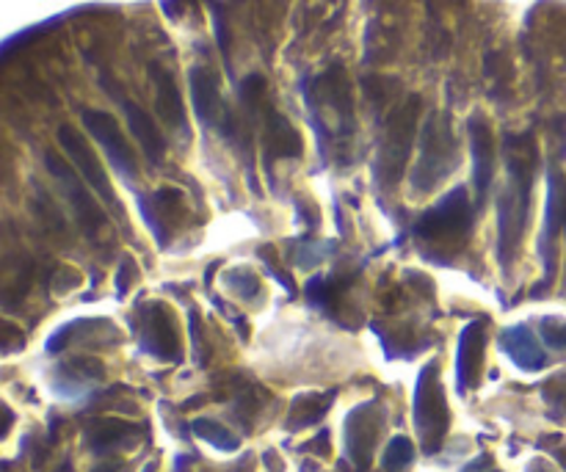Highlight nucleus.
<instances>
[{
	"label": "nucleus",
	"mask_w": 566,
	"mask_h": 472,
	"mask_svg": "<svg viewBox=\"0 0 566 472\" xmlns=\"http://www.w3.org/2000/svg\"><path fill=\"white\" fill-rule=\"evenodd\" d=\"M472 227L470 194L465 189H454L434 207L423 213L414 225V235L434 246H459Z\"/></svg>",
	"instance_id": "obj_6"
},
{
	"label": "nucleus",
	"mask_w": 566,
	"mask_h": 472,
	"mask_svg": "<svg viewBox=\"0 0 566 472\" xmlns=\"http://www.w3.org/2000/svg\"><path fill=\"white\" fill-rule=\"evenodd\" d=\"M528 472H547V470H544V467L539 464V461H537V464H531V467H528Z\"/></svg>",
	"instance_id": "obj_30"
},
{
	"label": "nucleus",
	"mask_w": 566,
	"mask_h": 472,
	"mask_svg": "<svg viewBox=\"0 0 566 472\" xmlns=\"http://www.w3.org/2000/svg\"><path fill=\"white\" fill-rule=\"evenodd\" d=\"M461 472H490V459H486V456H481V459H475L472 464H467Z\"/></svg>",
	"instance_id": "obj_28"
},
{
	"label": "nucleus",
	"mask_w": 566,
	"mask_h": 472,
	"mask_svg": "<svg viewBox=\"0 0 566 472\" xmlns=\"http://www.w3.org/2000/svg\"><path fill=\"white\" fill-rule=\"evenodd\" d=\"M304 100H308L310 117L324 142H332V138L348 142L342 136L354 133V95H351V81L340 64L313 77L304 86Z\"/></svg>",
	"instance_id": "obj_2"
},
{
	"label": "nucleus",
	"mask_w": 566,
	"mask_h": 472,
	"mask_svg": "<svg viewBox=\"0 0 566 472\" xmlns=\"http://www.w3.org/2000/svg\"><path fill=\"white\" fill-rule=\"evenodd\" d=\"M501 342H503V349L508 351V356H511V362L519 367V371L537 373V371H542L544 365H547V356H544L542 346H539V340L533 337V331L528 329L526 324L508 326V329L503 331Z\"/></svg>",
	"instance_id": "obj_18"
},
{
	"label": "nucleus",
	"mask_w": 566,
	"mask_h": 472,
	"mask_svg": "<svg viewBox=\"0 0 566 472\" xmlns=\"http://www.w3.org/2000/svg\"><path fill=\"white\" fill-rule=\"evenodd\" d=\"M122 108L124 117H128L130 133H133V138L139 142V147L144 149V155H147L153 164H160V160L166 158V138L164 133H160L158 124H155V119L133 100H122Z\"/></svg>",
	"instance_id": "obj_19"
},
{
	"label": "nucleus",
	"mask_w": 566,
	"mask_h": 472,
	"mask_svg": "<svg viewBox=\"0 0 566 472\" xmlns=\"http://www.w3.org/2000/svg\"><path fill=\"white\" fill-rule=\"evenodd\" d=\"M56 472H72V464H70V461H67V464H61Z\"/></svg>",
	"instance_id": "obj_31"
},
{
	"label": "nucleus",
	"mask_w": 566,
	"mask_h": 472,
	"mask_svg": "<svg viewBox=\"0 0 566 472\" xmlns=\"http://www.w3.org/2000/svg\"><path fill=\"white\" fill-rule=\"evenodd\" d=\"M142 472H155V464H147Z\"/></svg>",
	"instance_id": "obj_32"
},
{
	"label": "nucleus",
	"mask_w": 566,
	"mask_h": 472,
	"mask_svg": "<svg viewBox=\"0 0 566 472\" xmlns=\"http://www.w3.org/2000/svg\"><path fill=\"white\" fill-rule=\"evenodd\" d=\"M59 144H61V149H64L67 158H70V164L77 169V174L86 180V185H89V189L95 191V194L100 196V199L106 202L113 213H117V216H122V205H119L117 191L111 189V180H108L106 169H103V164L97 160V155L92 153L89 142H86V138H83L81 133L72 128V124H61Z\"/></svg>",
	"instance_id": "obj_9"
},
{
	"label": "nucleus",
	"mask_w": 566,
	"mask_h": 472,
	"mask_svg": "<svg viewBox=\"0 0 566 472\" xmlns=\"http://www.w3.org/2000/svg\"><path fill=\"white\" fill-rule=\"evenodd\" d=\"M539 331H542V340L547 342L553 351H566V320L555 318V315H547L539 324Z\"/></svg>",
	"instance_id": "obj_25"
},
{
	"label": "nucleus",
	"mask_w": 566,
	"mask_h": 472,
	"mask_svg": "<svg viewBox=\"0 0 566 472\" xmlns=\"http://www.w3.org/2000/svg\"><path fill=\"white\" fill-rule=\"evenodd\" d=\"M45 166H48L50 174L59 180L61 191H64L67 202H70L72 213H75V219L77 225L83 227V232H86L89 238L100 235V232L108 227L106 213H103V207L92 199L89 185H86V180L77 174L75 166L67 164V160L61 158L59 153H53V149H45Z\"/></svg>",
	"instance_id": "obj_7"
},
{
	"label": "nucleus",
	"mask_w": 566,
	"mask_h": 472,
	"mask_svg": "<svg viewBox=\"0 0 566 472\" xmlns=\"http://www.w3.org/2000/svg\"><path fill=\"white\" fill-rule=\"evenodd\" d=\"M149 81H153L155 89V111L160 113L171 131H180L183 136H189V119H185V106L183 95H180V86L174 81L169 70L164 64H149Z\"/></svg>",
	"instance_id": "obj_13"
},
{
	"label": "nucleus",
	"mask_w": 566,
	"mask_h": 472,
	"mask_svg": "<svg viewBox=\"0 0 566 472\" xmlns=\"http://www.w3.org/2000/svg\"><path fill=\"white\" fill-rule=\"evenodd\" d=\"M139 434H142L139 425L124 423V420H95L86 428V448L97 456L111 453V450L119 448H133Z\"/></svg>",
	"instance_id": "obj_17"
},
{
	"label": "nucleus",
	"mask_w": 566,
	"mask_h": 472,
	"mask_svg": "<svg viewBox=\"0 0 566 472\" xmlns=\"http://www.w3.org/2000/svg\"><path fill=\"white\" fill-rule=\"evenodd\" d=\"M183 202V194L178 189H160L155 194L142 196L139 207H142V216L147 219L149 230H153L155 241L160 246H169L171 232L178 230V221L171 219L169 210H178V205Z\"/></svg>",
	"instance_id": "obj_14"
},
{
	"label": "nucleus",
	"mask_w": 566,
	"mask_h": 472,
	"mask_svg": "<svg viewBox=\"0 0 566 472\" xmlns=\"http://www.w3.org/2000/svg\"><path fill=\"white\" fill-rule=\"evenodd\" d=\"M225 285L236 295H243V299H257L260 293V279L249 268H232V271H227Z\"/></svg>",
	"instance_id": "obj_24"
},
{
	"label": "nucleus",
	"mask_w": 566,
	"mask_h": 472,
	"mask_svg": "<svg viewBox=\"0 0 566 472\" xmlns=\"http://www.w3.org/2000/svg\"><path fill=\"white\" fill-rule=\"evenodd\" d=\"M420 108H423V100H420L418 95H409L401 106L393 108V113H389L387 122H384L376 166H373V174H376L378 185H382L384 191L396 189L404 169H407L414 138H418Z\"/></svg>",
	"instance_id": "obj_4"
},
{
	"label": "nucleus",
	"mask_w": 566,
	"mask_h": 472,
	"mask_svg": "<svg viewBox=\"0 0 566 472\" xmlns=\"http://www.w3.org/2000/svg\"><path fill=\"white\" fill-rule=\"evenodd\" d=\"M136 271V266H133V261H122V268H119V277H117V290H119V295L124 293V290H128V277L130 274Z\"/></svg>",
	"instance_id": "obj_27"
},
{
	"label": "nucleus",
	"mask_w": 566,
	"mask_h": 472,
	"mask_svg": "<svg viewBox=\"0 0 566 472\" xmlns=\"http://www.w3.org/2000/svg\"><path fill=\"white\" fill-rule=\"evenodd\" d=\"M506 153V183L497 194V257L506 268L526 238L531 219L533 171H537V138L531 131L508 133L503 142Z\"/></svg>",
	"instance_id": "obj_1"
},
{
	"label": "nucleus",
	"mask_w": 566,
	"mask_h": 472,
	"mask_svg": "<svg viewBox=\"0 0 566 472\" xmlns=\"http://www.w3.org/2000/svg\"><path fill=\"white\" fill-rule=\"evenodd\" d=\"M412 459H414L412 443H409L407 437H396L393 443H389V448L384 450L382 467L387 472H401L412 464Z\"/></svg>",
	"instance_id": "obj_23"
},
{
	"label": "nucleus",
	"mask_w": 566,
	"mask_h": 472,
	"mask_svg": "<svg viewBox=\"0 0 566 472\" xmlns=\"http://www.w3.org/2000/svg\"><path fill=\"white\" fill-rule=\"evenodd\" d=\"M67 373H75V378L81 382H89V378H103L106 376V367L100 360H86V356H75L64 365Z\"/></svg>",
	"instance_id": "obj_26"
},
{
	"label": "nucleus",
	"mask_w": 566,
	"mask_h": 472,
	"mask_svg": "<svg viewBox=\"0 0 566 472\" xmlns=\"http://www.w3.org/2000/svg\"><path fill=\"white\" fill-rule=\"evenodd\" d=\"M332 396H304L296 398L290 409V428H304L310 423H318L329 409Z\"/></svg>",
	"instance_id": "obj_21"
},
{
	"label": "nucleus",
	"mask_w": 566,
	"mask_h": 472,
	"mask_svg": "<svg viewBox=\"0 0 566 472\" xmlns=\"http://www.w3.org/2000/svg\"><path fill=\"white\" fill-rule=\"evenodd\" d=\"M459 166V138L454 133L450 113L434 111L420 128L418 164L412 169V191L429 194L448 180Z\"/></svg>",
	"instance_id": "obj_3"
},
{
	"label": "nucleus",
	"mask_w": 566,
	"mask_h": 472,
	"mask_svg": "<svg viewBox=\"0 0 566 472\" xmlns=\"http://www.w3.org/2000/svg\"><path fill=\"white\" fill-rule=\"evenodd\" d=\"M194 434L200 439H205V443H210L213 448L219 450H238V437L230 432V428H225L221 423H216V420H207V417H200L194 420Z\"/></svg>",
	"instance_id": "obj_22"
},
{
	"label": "nucleus",
	"mask_w": 566,
	"mask_h": 472,
	"mask_svg": "<svg viewBox=\"0 0 566 472\" xmlns=\"http://www.w3.org/2000/svg\"><path fill=\"white\" fill-rule=\"evenodd\" d=\"M119 470V464H103V467H97L95 472H117Z\"/></svg>",
	"instance_id": "obj_29"
},
{
	"label": "nucleus",
	"mask_w": 566,
	"mask_h": 472,
	"mask_svg": "<svg viewBox=\"0 0 566 472\" xmlns=\"http://www.w3.org/2000/svg\"><path fill=\"white\" fill-rule=\"evenodd\" d=\"M142 342L144 349L153 356H158V360H180V331L174 318H171L169 307H164V304H149L147 313H144Z\"/></svg>",
	"instance_id": "obj_12"
},
{
	"label": "nucleus",
	"mask_w": 566,
	"mask_h": 472,
	"mask_svg": "<svg viewBox=\"0 0 566 472\" xmlns=\"http://www.w3.org/2000/svg\"><path fill=\"white\" fill-rule=\"evenodd\" d=\"M467 136H470L472 149V185H475L478 205H481L492 185V174H495V142H492L490 122L481 113H472L467 122Z\"/></svg>",
	"instance_id": "obj_11"
},
{
	"label": "nucleus",
	"mask_w": 566,
	"mask_h": 472,
	"mask_svg": "<svg viewBox=\"0 0 566 472\" xmlns=\"http://www.w3.org/2000/svg\"><path fill=\"white\" fill-rule=\"evenodd\" d=\"M486 331L484 320H472L461 329L459 337V362H456V376H459V392H467L478 382L481 362H484Z\"/></svg>",
	"instance_id": "obj_15"
},
{
	"label": "nucleus",
	"mask_w": 566,
	"mask_h": 472,
	"mask_svg": "<svg viewBox=\"0 0 566 472\" xmlns=\"http://www.w3.org/2000/svg\"><path fill=\"white\" fill-rule=\"evenodd\" d=\"M437 373V362H429L420 371L418 387H414V428L420 434L423 453H437L443 448L450 425L448 401H445V390Z\"/></svg>",
	"instance_id": "obj_5"
},
{
	"label": "nucleus",
	"mask_w": 566,
	"mask_h": 472,
	"mask_svg": "<svg viewBox=\"0 0 566 472\" xmlns=\"http://www.w3.org/2000/svg\"><path fill=\"white\" fill-rule=\"evenodd\" d=\"M376 407L373 403H362L357 412H351L348 417V428H346V439H348V453L351 459L360 464V470H365L368 461H371V450L376 445L378 432H382V425L376 420Z\"/></svg>",
	"instance_id": "obj_16"
},
{
	"label": "nucleus",
	"mask_w": 566,
	"mask_h": 472,
	"mask_svg": "<svg viewBox=\"0 0 566 472\" xmlns=\"http://www.w3.org/2000/svg\"><path fill=\"white\" fill-rule=\"evenodd\" d=\"M191 83V100H194L196 119H200L205 128H219V131L232 133V122L225 111V100H221L219 77L213 75L207 66H194L189 75Z\"/></svg>",
	"instance_id": "obj_10"
},
{
	"label": "nucleus",
	"mask_w": 566,
	"mask_h": 472,
	"mask_svg": "<svg viewBox=\"0 0 566 472\" xmlns=\"http://www.w3.org/2000/svg\"><path fill=\"white\" fill-rule=\"evenodd\" d=\"M558 230H566V178L558 171H550L547 189V216H544V254L550 252V243H555Z\"/></svg>",
	"instance_id": "obj_20"
},
{
	"label": "nucleus",
	"mask_w": 566,
	"mask_h": 472,
	"mask_svg": "<svg viewBox=\"0 0 566 472\" xmlns=\"http://www.w3.org/2000/svg\"><path fill=\"white\" fill-rule=\"evenodd\" d=\"M83 124H86L89 136L100 144L108 164H111V169L117 171L119 178L130 185L136 183L139 160L136 155H133V149H130L128 138H124L117 119H113L108 111H100V108H86V111H83Z\"/></svg>",
	"instance_id": "obj_8"
}]
</instances>
